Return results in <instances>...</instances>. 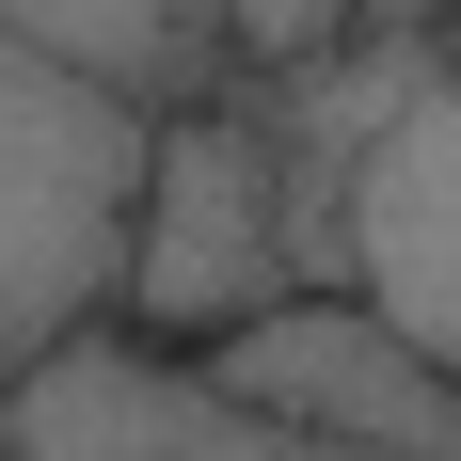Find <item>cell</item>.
<instances>
[{"mask_svg": "<svg viewBox=\"0 0 461 461\" xmlns=\"http://www.w3.org/2000/svg\"><path fill=\"white\" fill-rule=\"evenodd\" d=\"M303 286V239H286V128L271 95H176L143 112V191H128V271H112V334L143 350H207L255 303Z\"/></svg>", "mask_w": 461, "mask_h": 461, "instance_id": "6da1fadb", "label": "cell"}, {"mask_svg": "<svg viewBox=\"0 0 461 461\" xmlns=\"http://www.w3.org/2000/svg\"><path fill=\"white\" fill-rule=\"evenodd\" d=\"M382 0H223V80H303L366 32Z\"/></svg>", "mask_w": 461, "mask_h": 461, "instance_id": "8992f818", "label": "cell"}, {"mask_svg": "<svg viewBox=\"0 0 461 461\" xmlns=\"http://www.w3.org/2000/svg\"><path fill=\"white\" fill-rule=\"evenodd\" d=\"M191 366L223 382L239 414L303 429V446H366V461H461V366H429L414 334L350 303V286H286L239 334H207Z\"/></svg>", "mask_w": 461, "mask_h": 461, "instance_id": "3957f363", "label": "cell"}, {"mask_svg": "<svg viewBox=\"0 0 461 461\" xmlns=\"http://www.w3.org/2000/svg\"><path fill=\"white\" fill-rule=\"evenodd\" d=\"M0 32L112 80L128 112H176V95H223V0H0Z\"/></svg>", "mask_w": 461, "mask_h": 461, "instance_id": "5b68a950", "label": "cell"}, {"mask_svg": "<svg viewBox=\"0 0 461 461\" xmlns=\"http://www.w3.org/2000/svg\"><path fill=\"white\" fill-rule=\"evenodd\" d=\"M128 191H143V112L0 32V366H32L80 319H112Z\"/></svg>", "mask_w": 461, "mask_h": 461, "instance_id": "7a4b0ae2", "label": "cell"}, {"mask_svg": "<svg viewBox=\"0 0 461 461\" xmlns=\"http://www.w3.org/2000/svg\"><path fill=\"white\" fill-rule=\"evenodd\" d=\"M334 271H350V303H382V319L414 334L429 366H461V16L429 32L414 95H398L366 128V159H350Z\"/></svg>", "mask_w": 461, "mask_h": 461, "instance_id": "277c9868", "label": "cell"}]
</instances>
